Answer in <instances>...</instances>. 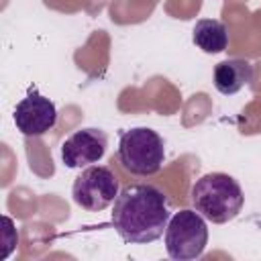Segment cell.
Returning a JSON list of instances; mask_svg holds the SVG:
<instances>
[{
  "mask_svg": "<svg viewBox=\"0 0 261 261\" xmlns=\"http://www.w3.org/2000/svg\"><path fill=\"white\" fill-rule=\"evenodd\" d=\"M251 80H253V65L247 59L232 57L216 63L214 67V88L224 96H232L241 92L247 84H251Z\"/></svg>",
  "mask_w": 261,
  "mask_h": 261,
  "instance_id": "cell-8",
  "label": "cell"
},
{
  "mask_svg": "<svg viewBox=\"0 0 261 261\" xmlns=\"http://www.w3.org/2000/svg\"><path fill=\"white\" fill-rule=\"evenodd\" d=\"M192 41L204 53H222L228 45V31L222 20L216 18H200L194 24Z\"/></svg>",
  "mask_w": 261,
  "mask_h": 261,
  "instance_id": "cell-9",
  "label": "cell"
},
{
  "mask_svg": "<svg viewBox=\"0 0 261 261\" xmlns=\"http://www.w3.org/2000/svg\"><path fill=\"white\" fill-rule=\"evenodd\" d=\"M171 218L167 196L151 184L124 186L112 208V226L128 245L157 241Z\"/></svg>",
  "mask_w": 261,
  "mask_h": 261,
  "instance_id": "cell-1",
  "label": "cell"
},
{
  "mask_svg": "<svg viewBox=\"0 0 261 261\" xmlns=\"http://www.w3.org/2000/svg\"><path fill=\"white\" fill-rule=\"evenodd\" d=\"M116 157L128 173L147 177L161 169L165 161V143L157 130L135 126L120 133Z\"/></svg>",
  "mask_w": 261,
  "mask_h": 261,
  "instance_id": "cell-3",
  "label": "cell"
},
{
  "mask_svg": "<svg viewBox=\"0 0 261 261\" xmlns=\"http://www.w3.org/2000/svg\"><path fill=\"white\" fill-rule=\"evenodd\" d=\"M208 245L206 218L192 210L175 212L165 228V251L175 261H192L202 257Z\"/></svg>",
  "mask_w": 261,
  "mask_h": 261,
  "instance_id": "cell-4",
  "label": "cell"
},
{
  "mask_svg": "<svg viewBox=\"0 0 261 261\" xmlns=\"http://www.w3.org/2000/svg\"><path fill=\"white\" fill-rule=\"evenodd\" d=\"M108 147V135L102 128H80L61 145V161L69 169L98 163Z\"/></svg>",
  "mask_w": 261,
  "mask_h": 261,
  "instance_id": "cell-7",
  "label": "cell"
},
{
  "mask_svg": "<svg viewBox=\"0 0 261 261\" xmlns=\"http://www.w3.org/2000/svg\"><path fill=\"white\" fill-rule=\"evenodd\" d=\"M57 122V108L53 100L39 94L37 88H29L27 96L14 108V124L24 137H41L49 133Z\"/></svg>",
  "mask_w": 261,
  "mask_h": 261,
  "instance_id": "cell-6",
  "label": "cell"
},
{
  "mask_svg": "<svg viewBox=\"0 0 261 261\" xmlns=\"http://www.w3.org/2000/svg\"><path fill=\"white\" fill-rule=\"evenodd\" d=\"M190 200L196 212H200L212 224H226L239 216L245 204L241 184L222 171H212L194 181Z\"/></svg>",
  "mask_w": 261,
  "mask_h": 261,
  "instance_id": "cell-2",
  "label": "cell"
},
{
  "mask_svg": "<svg viewBox=\"0 0 261 261\" xmlns=\"http://www.w3.org/2000/svg\"><path fill=\"white\" fill-rule=\"evenodd\" d=\"M118 192V179L106 165L86 167L71 186L73 202L88 212H100L108 208L116 200Z\"/></svg>",
  "mask_w": 261,
  "mask_h": 261,
  "instance_id": "cell-5",
  "label": "cell"
}]
</instances>
